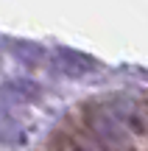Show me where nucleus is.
I'll return each instance as SVG.
<instances>
[{
    "label": "nucleus",
    "instance_id": "1",
    "mask_svg": "<svg viewBox=\"0 0 148 151\" xmlns=\"http://www.w3.org/2000/svg\"><path fill=\"white\" fill-rule=\"evenodd\" d=\"M56 65L67 76H81V73L95 70V62L89 56H84V53H76V50H59L56 53Z\"/></svg>",
    "mask_w": 148,
    "mask_h": 151
},
{
    "label": "nucleus",
    "instance_id": "2",
    "mask_svg": "<svg viewBox=\"0 0 148 151\" xmlns=\"http://www.w3.org/2000/svg\"><path fill=\"white\" fill-rule=\"evenodd\" d=\"M11 50H14L22 62H39L42 59V48L34 45V42H22V39L20 42H11Z\"/></svg>",
    "mask_w": 148,
    "mask_h": 151
}]
</instances>
